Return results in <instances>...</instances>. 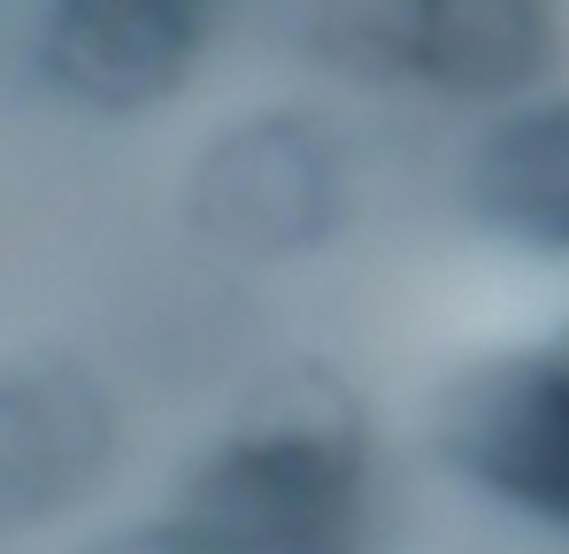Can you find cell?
I'll return each mask as SVG.
<instances>
[{
  "instance_id": "cell-1",
  "label": "cell",
  "mask_w": 569,
  "mask_h": 554,
  "mask_svg": "<svg viewBox=\"0 0 569 554\" xmlns=\"http://www.w3.org/2000/svg\"><path fill=\"white\" fill-rule=\"evenodd\" d=\"M186 23L170 0H62L54 70L93 100H139L178 70Z\"/></svg>"
},
{
  "instance_id": "cell-4",
  "label": "cell",
  "mask_w": 569,
  "mask_h": 554,
  "mask_svg": "<svg viewBox=\"0 0 569 554\" xmlns=\"http://www.w3.org/2000/svg\"><path fill=\"white\" fill-rule=\"evenodd\" d=\"M485 200L508 231L569 247V108L516 123L485 155Z\"/></svg>"
},
{
  "instance_id": "cell-2",
  "label": "cell",
  "mask_w": 569,
  "mask_h": 554,
  "mask_svg": "<svg viewBox=\"0 0 569 554\" xmlns=\"http://www.w3.org/2000/svg\"><path fill=\"white\" fill-rule=\"evenodd\" d=\"M470 447L500 493H523L569 516V363L531 385H508L492 400V416L470 432Z\"/></svg>"
},
{
  "instance_id": "cell-3",
  "label": "cell",
  "mask_w": 569,
  "mask_h": 554,
  "mask_svg": "<svg viewBox=\"0 0 569 554\" xmlns=\"http://www.w3.org/2000/svg\"><path fill=\"white\" fill-rule=\"evenodd\" d=\"M547 47L539 0H416L408 55L455 86H500L523 78Z\"/></svg>"
}]
</instances>
